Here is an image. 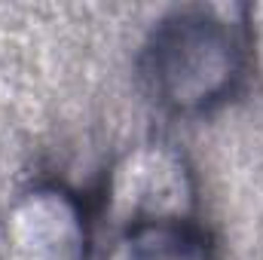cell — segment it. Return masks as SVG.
Segmentation results:
<instances>
[{
  "mask_svg": "<svg viewBox=\"0 0 263 260\" xmlns=\"http://www.w3.org/2000/svg\"><path fill=\"white\" fill-rule=\"evenodd\" d=\"M245 37L205 9H184L159 22L141 55L150 98L172 114H205L245 80Z\"/></svg>",
  "mask_w": 263,
  "mask_h": 260,
  "instance_id": "6da1fadb",
  "label": "cell"
},
{
  "mask_svg": "<svg viewBox=\"0 0 263 260\" xmlns=\"http://www.w3.org/2000/svg\"><path fill=\"white\" fill-rule=\"evenodd\" d=\"M120 260H211V242L181 214L129 224Z\"/></svg>",
  "mask_w": 263,
  "mask_h": 260,
  "instance_id": "7a4b0ae2",
  "label": "cell"
}]
</instances>
